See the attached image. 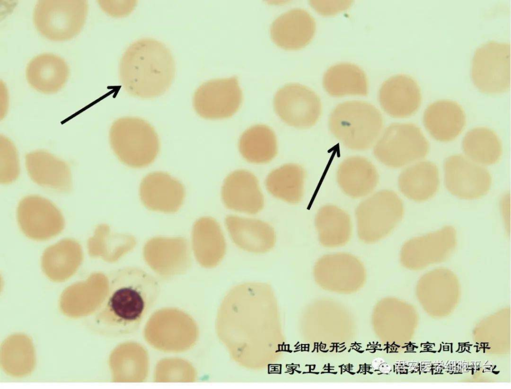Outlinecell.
<instances>
[{"mask_svg": "<svg viewBox=\"0 0 511 389\" xmlns=\"http://www.w3.org/2000/svg\"><path fill=\"white\" fill-rule=\"evenodd\" d=\"M455 228L446 225L434 231L407 241L400 252V262L405 267L418 270L447 260L457 245Z\"/></svg>", "mask_w": 511, "mask_h": 389, "instance_id": "obj_9", "label": "cell"}, {"mask_svg": "<svg viewBox=\"0 0 511 389\" xmlns=\"http://www.w3.org/2000/svg\"><path fill=\"white\" fill-rule=\"evenodd\" d=\"M17 219L23 233L36 240H47L63 228L59 209L48 199L37 195L25 196L19 201Z\"/></svg>", "mask_w": 511, "mask_h": 389, "instance_id": "obj_13", "label": "cell"}, {"mask_svg": "<svg viewBox=\"0 0 511 389\" xmlns=\"http://www.w3.org/2000/svg\"><path fill=\"white\" fill-rule=\"evenodd\" d=\"M88 11L85 0H40L34 6L33 22L39 33L47 39L65 41L79 34Z\"/></svg>", "mask_w": 511, "mask_h": 389, "instance_id": "obj_5", "label": "cell"}, {"mask_svg": "<svg viewBox=\"0 0 511 389\" xmlns=\"http://www.w3.org/2000/svg\"><path fill=\"white\" fill-rule=\"evenodd\" d=\"M331 133L345 147L364 150L376 143L383 127L379 111L364 101H349L339 104L328 121Z\"/></svg>", "mask_w": 511, "mask_h": 389, "instance_id": "obj_3", "label": "cell"}, {"mask_svg": "<svg viewBox=\"0 0 511 389\" xmlns=\"http://www.w3.org/2000/svg\"><path fill=\"white\" fill-rule=\"evenodd\" d=\"M378 97L383 110L389 116L398 118L415 114L422 101L418 82L412 77L403 74L393 76L384 82Z\"/></svg>", "mask_w": 511, "mask_h": 389, "instance_id": "obj_14", "label": "cell"}, {"mask_svg": "<svg viewBox=\"0 0 511 389\" xmlns=\"http://www.w3.org/2000/svg\"><path fill=\"white\" fill-rule=\"evenodd\" d=\"M429 145L420 129L411 123H394L380 134L373 153L384 165L398 168L424 158Z\"/></svg>", "mask_w": 511, "mask_h": 389, "instance_id": "obj_7", "label": "cell"}, {"mask_svg": "<svg viewBox=\"0 0 511 389\" xmlns=\"http://www.w3.org/2000/svg\"><path fill=\"white\" fill-rule=\"evenodd\" d=\"M471 76L476 87L489 94L508 90L511 86V44L489 41L475 51Z\"/></svg>", "mask_w": 511, "mask_h": 389, "instance_id": "obj_8", "label": "cell"}, {"mask_svg": "<svg viewBox=\"0 0 511 389\" xmlns=\"http://www.w3.org/2000/svg\"><path fill=\"white\" fill-rule=\"evenodd\" d=\"M444 171L446 188L457 197L478 199L490 190L492 178L489 172L467 157L461 155L449 157L444 163Z\"/></svg>", "mask_w": 511, "mask_h": 389, "instance_id": "obj_12", "label": "cell"}, {"mask_svg": "<svg viewBox=\"0 0 511 389\" xmlns=\"http://www.w3.org/2000/svg\"><path fill=\"white\" fill-rule=\"evenodd\" d=\"M69 68L61 57L45 53L33 57L28 63L25 76L29 85L44 94L57 92L65 84Z\"/></svg>", "mask_w": 511, "mask_h": 389, "instance_id": "obj_21", "label": "cell"}, {"mask_svg": "<svg viewBox=\"0 0 511 389\" xmlns=\"http://www.w3.org/2000/svg\"><path fill=\"white\" fill-rule=\"evenodd\" d=\"M176 66L170 49L162 42L143 38L132 43L119 62V77L130 95L152 99L163 95L175 78Z\"/></svg>", "mask_w": 511, "mask_h": 389, "instance_id": "obj_2", "label": "cell"}, {"mask_svg": "<svg viewBox=\"0 0 511 389\" xmlns=\"http://www.w3.org/2000/svg\"><path fill=\"white\" fill-rule=\"evenodd\" d=\"M222 198L228 208L249 214H256L264 206V197L256 177L251 172L238 170L225 179Z\"/></svg>", "mask_w": 511, "mask_h": 389, "instance_id": "obj_15", "label": "cell"}, {"mask_svg": "<svg viewBox=\"0 0 511 389\" xmlns=\"http://www.w3.org/2000/svg\"><path fill=\"white\" fill-rule=\"evenodd\" d=\"M243 93L237 76L215 79L202 84L195 91L193 105L196 113L207 119L229 118L239 109Z\"/></svg>", "mask_w": 511, "mask_h": 389, "instance_id": "obj_10", "label": "cell"}, {"mask_svg": "<svg viewBox=\"0 0 511 389\" xmlns=\"http://www.w3.org/2000/svg\"><path fill=\"white\" fill-rule=\"evenodd\" d=\"M273 107L284 122L300 129L313 126L320 118L322 110L318 95L299 83L287 84L278 89L273 98Z\"/></svg>", "mask_w": 511, "mask_h": 389, "instance_id": "obj_11", "label": "cell"}, {"mask_svg": "<svg viewBox=\"0 0 511 389\" xmlns=\"http://www.w3.org/2000/svg\"><path fill=\"white\" fill-rule=\"evenodd\" d=\"M141 192L144 199H181L184 190L181 183L167 173L157 171L142 180Z\"/></svg>", "mask_w": 511, "mask_h": 389, "instance_id": "obj_29", "label": "cell"}, {"mask_svg": "<svg viewBox=\"0 0 511 389\" xmlns=\"http://www.w3.org/2000/svg\"><path fill=\"white\" fill-rule=\"evenodd\" d=\"M225 224L233 242L243 250L263 253L274 245V230L263 221L230 215L225 218Z\"/></svg>", "mask_w": 511, "mask_h": 389, "instance_id": "obj_20", "label": "cell"}, {"mask_svg": "<svg viewBox=\"0 0 511 389\" xmlns=\"http://www.w3.org/2000/svg\"><path fill=\"white\" fill-rule=\"evenodd\" d=\"M25 167L36 184L58 192L70 190L72 175L68 164L49 152L37 150L25 156Z\"/></svg>", "mask_w": 511, "mask_h": 389, "instance_id": "obj_16", "label": "cell"}, {"mask_svg": "<svg viewBox=\"0 0 511 389\" xmlns=\"http://www.w3.org/2000/svg\"><path fill=\"white\" fill-rule=\"evenodd\" d=\"M403 214V202L395 192L382 190L375 193L356 209L359 238L366 243L380 240L392 232Z\"/></svg>", "mask_w": 511, "mask_h": 389, "instance_id": "obj_6", "label": "cell"}, {"mask_svg": "<svg viewBox=\"0 0 511 389\" xmlns=\"http://www.w3.org/2000/svg\"><path fill=\"white\" fill-rule=\"evenodd\" d=\"M57 255L56 256V266H67V264L64 261L67 262V255H63L62 251L60 252V254L58 252H56Z\"/></svg>", "mask_w": 511, "mask_h": 389, "instance_id": "obj_34", "label": "cell"}, {"mask_svg": "<svg viewBox=\"0 0 511 389\" xmlns=\"http://www.w3.org/2000/svg\"><path fill=\"white\" fill-rule=\"evenodd\" d=\"M462 147L468 158L485 165H493L500 159L502 146L496 133L486 127H477L465 136Z\"/></svg>", "mask_w": 511, "mask_h": 389, "instance_id": "obj_28", "label": "cell"}, {"mask_svg": "<svg viewBox=\"0 0 511 389\" xmlns=\"http://www.w3.org/2000/svg\"><path fill=\"white\" fill-rule=\"evenodd\" d=\"M109 142L119 160L132 168L149 166L160 151V141L154 128L138 117H124L115 120L109 131Z\"/></svg>", "mask_w": 511, "mask_h": 389, "instance_id": "obj_4", "label": "cell"}, {"mask_svg": "<svg viewBox=\"0 0 511 389\" xmlns=\"http://www.w3.org/2000/svg\"><path fill=\"white\" fill-rule=\"evenodd\" d=\"M349 1H340L339 2H327L326 1H310V4L319 13L324 15L334 14L346 9L350 5Z\"/></svg>", "mask_w": 511, "mask_h": 389, "instance_id": "obj_32", "label": "cell"}, {"mask_svg": "<svg viewBox=\"0 0 511 389\" xmlns=\"http://www.w3.org/2000/svg\"><path fill=\"white\" fill-rule=\"evenodd\" d=\"M320 243L325 247L342 246L348 242L352 225L348 214L333 205H325L318 211L315 219Z\"/></svg>", "mask_w": 511, "mask_h": 389, "instance_id": "obj_25", "label": "cell"}, {"mask_svg": "<svg viewBox=\"0 0 511 389\" xmlns=\"http://www.w3.org/2000/svg\"><path fill=\"white\" fill-rule=\"evenodd\" d=\"M0 181L9 184L15 181L19 175L20 166L16 148L12 142L5 136L0 137Z\"/></svg>", "mask_w": 511, "mask_h": 389, "instance_id": "obj_31", "label": "cell"}, {"mask_svg": "<svg viewBox=\"0 0 511 389\" xmlns=\"http://www.w3.org/2000/svg\"><path fill=\"white\" fill-rule=\"evenodd\" d=\"M323 85L331 96L363 95L368 94L366 75L357 65L340 63L328 68L323 77Z\"/></svg>", "mask_w": 511, "mask_h": 389, "instance_id": "obj_24", "label": "cell"}, {"mask_svg": "<svg viewBox=\"0 0 511 389\" xmlns=\"http://www.w3.org/2000/svg\"><path fill=\"white\" fill-rule=\"evenodd\" d=\"M314 272L318 280L327 286L355 287L365 276L362 262L347 253L327 254L320 258L314 265Z\"/></svg>", "mask_w": 511, "mask_h": 389, "instance_id": "obj_18", "label": "cell"}, {"mask_svg": "<svg viewBox=\"0 0 511 389\" xmlns=\"http://www.w3.org/2000/svg\"><path fill=\"white\" fill-rule=\"evenodd\" d=\"M440 184L438 169L430 161L418 162L403 170L398 178L401 192L417 202L428 200L437 192Z\"/></svg>", "mask_w": 511, "mask_h": 389, "instance_id": "obj_23", "label": "cell"}, {"mask_svg": "<svg viewBox=\"0 0 511 389\" xmlns=\"http://www.w3.org/2000/svg\"><path fill=\"white\" fill-rule=\"evenodd\" d=\"M503 199L502 203V214L505 224L507 225V227H509L508 224H509V225L510 224V197L508 199V197L506 196Z\"/></svg>", "mask_w": 511, "mask_h": 389, "instance_id": "obj_33", "label": "cell"}, {"mask_svg": "<svg viewBox=\"0 0 511 389\" xmlns=\"http://www.w3.org/2000/svg\"><path fill=\"white\" fill-rule=\"evenodd\" d=\"M108 291L94 320L101 335L117 338L136 332L161 292L158 280L144 269L126 266L108 276Z\"/></svg>", "mask_w": 511, "mask_h": 389, "instance_id": "obj_1", "label": "cell"}, {"mask_svg": "<svg viewBox=\"0 0 511 389\" xmlns=\"http://www.w3.org/2000/svg\"><path fill=\"white\" fill-rule=\"evenodd\" d=\"M379 176L374 165L367 159L354 156L345 159L337 172V183L342 191L352 198L371 193L376 187Z\"/></svg>", "mask_w": 511, "mask_h": 389, "instance_id": "obj_22", "label": "cell"}, {"mask_svg": "<svg viewBox=\"0 0 511 389\" xmlns=\"http://www.w3.org/2000/svg\"><path fill=\"white\" fill-rule=\"evenodd\" d=\"M305 172L296 164H288L272 171L265 185L273 196L290 203L299 202L303 195Z\"/></svg>", "mask_w": 511, "mask_h": 389, "instance_id": "obj_26", "label": "cell"}, {"mask_svg": "<svg viewBox=\"0 0 511 389\" xmlns=\"http://www.w3.org/2000/svg\"><path fill=\"white\" fill-rule=\"evenodd\" d=\"M205 223L204 261L208 266H215L225 254L226 243L222 230L216 220L207 219Z\"/></svg>", "mask_w": 511, "mask_h": 389, "instance_id": "obj_30", "label": "cell"}, {"mask_svg": "<svg viewBox=\"0 0 511 389\" xmlns=\"http://www.w3.org/2000/svg\"><path fill=\"white\" fill-rule=\"evenodd\" d=\"M315 22L305 10L294 8L281 14L272 23L271 38L278 46L298 49L308 44L315 31Z\"/></svg>", "mask_w": 511, "mask_h": 389, "instance_id": "obj_17", "label": "cell"}, {"mask_svg": "<svg viewBox=\"0 0 511 389\" xmlns=\"http://www.w3.org/2000/svg\"><path fill=\"white\" fill-rule=\"evenodd\" d=\"M465 113L457 102L440 100L430 104L423 116L424 126L435 140L447 142L455 139L463 130Z\"/></svg>", "mask_w": 511, "mask_h": 389, "instance_id": "obj_19", "label": "cell"}, {"mask_svg": "<svg viewBox=\"0 0 511 389\" xmlns=\"http://www.w3.org/2000/svg\"><path fill=\"white\" fill-rule=\"evenodd\" d=\"M239 149L243 157L254 164L271 161L277 153L275 135L265 125H256L246 130L241 135Z\"/></svg>", "mask_w": 511, "mask_h": 389, "instance_id": "obj_27", "label": "cell"}]
</instances>
